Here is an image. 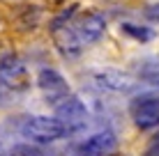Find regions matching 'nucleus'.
<instances>
[{
	"label": "nucleus",
	"instance_id": "obj_10",
	"mask_svg": "<svg viewBox=\"0 0 159 156\" xmlns=\"http://www.w3.org/2000/svg\"><path fill=\"white\" fill-rule=\"evenodd\" d=\"M122 32H127V35H129V37H134L136 41H150V39H155V30L145 28V25L125 23V25H122Z\"/></svg>",
	"mask_w": 159,
	"mask_h": 156
},
{
	"label": "nucleus",
	"instance_id": "obj_15",
	"mask_svg": "<svg viewBox=\"0 0 159 156\" xmlns=\"http://www.w3.org/2000/svg\"><path fill=\"white\" fill-rule=\"evenodd\" d=\"M155 62H157V64H159V55H157V57H155Z\"/></svg>",
	"mask_w": 159,
	"mask_h": 156
},
{
	"label": "nucleus",
	"instance_id": "obj_6",
	"mask_svg": "<svg viewBox=\"0 0 159 156\" xmlns=\"http://www.w3.org/2000/svg\"><path fill=\"white\" fill-rule=\"evenodd\" d=\"M131 120L136 129L150 131L159 126V96H141L131 103Z\"/></svg>",
	"mask_w": 159,
	"mask_h": 156
},
{
	"label": "nucleus",
	"instance_id": "obj_4",
	"mask_svg": "<svg viewBox=\"0 0 159 156\" xmlns=\"http://www.w3.org/2000/svg\"><path fill=\"white\" fill-rule=\"evenodd\" d=\"M51 30H53V44H56V48L60 51L62 57L74 60V57L81 55L83 41H81V37H79V30H74L69 23H58V21H53Z\"/></svg>",
	"mask_w": 159,
	"mask_h": 156
},
{
	"label": "nucleus",
	"instance_id": "obj_11",
	"mask_svg": "<svg viewBox=\"0 0 159 156\" xmlns=\"http://www.w3.org/2000/svg\"><path fill=\"white\" fill-rule=\"evenodd\" d=\"M7 156H46L37 145H28V142H19V145H12L7 149Z\"/></svg>",
	"mask_w": 159,
	"mask_h": 156
},
{
	"label": "nucleus",
	"instance_id": "obj_5",
	"mask_svg": "<svg viewBox=\"0 0 159 156\" xmlns=\"http://www.w3.org/2000/svg\"><path fill=\"white\" fill-rule=\"evenodd\" d=\"M56 112H58L56 120L65 126L67 133L81 129L85 124V120H88V108H85V103L79 99V96H67L62 103L56 106Z\"/></svg>",
	"mask_w": 159,
	"mask_h": 156
},
{
	"label": "nucleus",
	"instance_id": "obj_1",
	"mask_svg": "<svg viewBox=\"0 0 159 156\" xmlns=\"http://www.w3.org/2000/svg\"><path fill=\"white\" fill-rule=\"evenodd\" d=\"M21 133H23L28 140L39 142V145L56 142V140H60V138L67 136L65 126L60 124L56 117H46V115H32V117H25L23 124H21Z\"/></svg>",
	"mask_w": 159,
	"mask_h": 156
},
{
	"label": "nucleus",
	"instance_id": "obj_14",
	"mask_svg": "<svg viewBox=\"0 0 159 156\" xmlns=\"http://www.w3.org/2000/svg\"><path fill=\"white\" fill-rule=\"evenodd\" d=\"M5 92H7V90H5L2 85H0V99H2V94H5Z\"/></svg>",
	"mask_w": 159,
	"mask_h": 156
},
{
	"label": "nucleus",
	"instance_id": "obj_7",
	"mask_svg": "<svg viewBox=\"0 0 159 156\" xmlns=\"http://www.w3.org/2000/svg\"><path fill=\"white\" fill-rule=\"evenodd\" d=\"M92 80L106 92H131L136 87V80L129 74L120 71V69H97L92 74Z\"/></svg>",
	"mask_w": 159,
	"mask_h": 156
},
{
	"label": "nucleus",
	"instance_id": "obj_8",
	"mask_svg": "<svg viewBox=\"0 0 159 156\" xmlns=\"http://www.w3.org/2000/svg\"><path fill=\"white\" fill-rule=\"evenodd\" d=\"M116 145H118V138L113 131H99L79 147V156H111Z\"/></svg>",
	"mask_w": 159,
	"mask_h": 156
},
{
	"label": "nucleus",
	"instance_id": "obj_9",
	"mask_svg": "<svg viewBox=\"0 0 159 156\" xmlns=\"http://www.w3.org/2000/svg\"><path fill=\"white\" fill-rule=\"evenodd\" d=\"M106 32V16L99 12H88L79 23V37L83 44H97Z\"/></svg>",
	"mask_w": 159,
	"mask_h": 156
},
{
	"label": "nucleus",
	"instance_id": "obj_12",
	"mask_svg": "<svg viewBox=\"0 0 159 156\" xmlns=\"http://www.w3.org/2000/svg\"><path fill=\"white\" fill-rule=\"evenodd\" d=\"M143 156H159V133H157L155 138H152L150 142H148V147H145Z\"/></svg>",
	"mask_w": 159,
	"mask_h": 156
},
{
	"label": "nucleus",
	"instance_id": "obj_3",
	"mask_svg": "<svg viewBox=\"0 0 159 156\" xmlns=\"http://www.w3.org/2000/svg\"><path fill=\"white\" fill-rule=\"evenodd\" d=\"M28 69H25L23 60L16 55H7L0 62V85L7 92H23L28 87Z\"/></svg>",
	"mask_w": 159,
	"mask_h": 156
},
{
	"label": "nucleus",
	"instance_id": "obj_13",
	"mask_svg": "<svg viewBox=\"0 0 159 156\" xmlns=\"http://www.w3.org/2000/svg\"><path fill=\"white\" fill-rule=\"evenodd\" d=\"M145 16L150 21H159V2H155V5H150V7L145 9Z\"/></svg>",
	"mask_w": 159,
	"mask_h": 156
},
{
	"label": "nucleus",
	"instance_id": "obj_2",
	"mask_svg": "<svg viewBox=\"0 0 159 156\" xmlns=\"http://www.w3.org/2000/svg\"><path fill=\"white\" fill-rule=\"evenodd\" d=\"M37 85H39L44 99L48 101V103L58 106L62 103L67 96H72V92H69V83L65 80V76L60 71H56V69H42L39 76H37Z\"/></svg>",
	"mask_w": 159,
	"mask_h": 156
}]
</instances>
